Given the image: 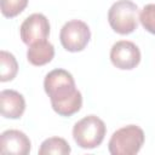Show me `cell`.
<instances>
[{
  "mask_svg": "<svg viewBox=\"0 0 155 155\" xmlns=\"http://www.w3.org/2000/svg\"><path fill=\"white\" fill-rule=\"evenodd\" d=\"M44 90L51 107L59 116L69 117L82 107V94L75 86L73 75L65 69H53L44 79Z\"/></svg>",
  "mask_w": 155,
  "mask_h": 155,
  "instance_id": "6da1fadb",
  "label": "cell"
},
{
  "mask_svg": "<svg viewBox=\"0 0 155 155\" xmlns=\"http://www.w3.org/2000/svg\"><path fill=\"white\" fill-rule=\"evenodd\" d=\"M107 133L104 121L97 115H87L73 127L74 142L82 149H94L102 144Z\"/></svg>",
  "mask_w": 155,
  "mask_h": 155,
  "instance_id": "7a4b0ae2",
  "label": "cell"
},
{
  "mask_svg": "<svg viewBox=\"0 0 155 155\" xmlns=\"http://www.w3.org/2000/svg\"><path fill=\"white\" fill-rule=\"evenodd\" d=\"M145 140L144 131L137 125H127L116 130L108 143L111 155H136Z\"/></svg>",
  "mask_w": 155,
  "mask_h": 155,
  "instance_id": "3957f363",
  "label": "cell"
},
{
  "mask_svg": "<svg viewBox=\"0 0 155 155\" xmlns=\"http://www.w3.org/2000/svg\"><path fill=\"white\" fill-rule=\"evenodd\" d=\"M139 8L131 0H117L108 11V22L111 29L120 35H128L138 27Z\"/></svg>",
  "mask_w": 155,
  "mask_h": 155,
  "instance_id": "277c9868",
  "label": "cell"
},
{
  "mask_svg": "<svg viewBox=\"0 0 155 155\" xmlns=\"http://www.w3.org/2000/svg\"><path fill=\"white\" fill-rule=\"evenodd\" d=\"M59 40L63 48L68 52H81L91 40L90 27L84 21L71 19L62 27Z\"/></svg>",
  "mask_w": 155,
  "mask_h": 155,
  "instance_id": "5b68a950",
  "label": "cell"
},
{
  "mask_svg": "<svg viewBox=\"0 0 155 155\" xmlns=\"http://www.w3.org/2000/svg\"><path fill=\"white\" fill-rule=\"evenodd\" d=\"M139 47L128 40L116 41L110 48V62L120 70H132L140 62Z\"/></svg>",
  "mask_w": 155,
  "mask_h": 155,
  "instance_id": "8992f818",
  "label": "cell"
},
{
  "mask_svg": "<svg viewBox=\"0 0 155 155\" xmlns=\"http://www.w3.org/2000/svg\"><path fill=\"white\" fill-rule=\"evenodd\" d=\"M19 35L25 45L47 40L50 35V22L42 13H31L28 16L19 27Z\"/></svg>",
  "mask_w": 155,
  "mask_h": 155,
  "instance_id": "52a82bcc",
  "label": "cell"
},
{
  "mask_svg": "<svg viewBox=\"0 0 155 155\" xmlns=\"http://www.w3.org/2000/svg\"><path fill=\"white\" fill-rule=\"evenodd\" d=\"M31 150L29 137L19 130H6L0 136V151L2 154L28 155Z\"/></svg>",
  "mask_w": 155,
  "mask_h": 155,
  "instance_id": "ba28073f",
  "label": "cell"
},
{
  "mask_svg": "<svg viewBox=\"0 0 155 155\" xmlns=\"http://www.w3.org/2000/svg\"><path fill=\"white\" fill-rule=\"evenodd\" d=\"M0 109L5 119H19L25 110V99L22 93L15 90L0 92Z\"/></svg>",
  "mask_w": 155,
  "mask_h": 155,
  "instance_id": "9c48e42d",
  "label": "cell"
},
{
  "mask_svg": "<svg viewBox=\"0 0 155 155\" xmlns=\"http://www.w3.org/2000/svg\"><path fill=\"white\" fill-rule=\"evenodd\" d=\"M54 57V47L48 40H41L28 46L27 59L35 67L50 63Z\"/></svg>",
  "mask_w": 155,
  "mask_h": 155,
  "instance_id": "30bf717a",
  "label": "cell"
},
{
  "mask_svg": "<svg viewBox=\"0 0 155 155\" xmlns=\"http://www.w3.org/2000/svg\"><path fill=\"white\" fill-rule=\"evenodd\" d=\"M18 73V63L16 57L5 50L0 51V81L7 82L16 78Z\"/></svg>",
  "mask_w": 155,
  "mask_h": 155,
  "instance_id": "8fae6325",
  "label": "cell"
},
{
  "mask_svg": "<svg viewBox=\"0 0 155 155\" xmlns=\"http://www.w3.org/2000/svg\"><path fill=\"white\" fill-rule=\"evenodd\" d=\"M70 151H71V148L69 143L61 137H50L45 139L39 148L40 155H48V154L67 155V154H70Z\"/></svg>",
  "mask_w": 155,
  "mask_h": 155,
  "instance_id": "7c38bea8",
  "label": "cell"
},
{
  "mask_svg": "<svg viewBox=\"0 0 155 155\" xmlns=\"http://www.w3.org/2000/svg\"><path fill=\"white\" fill-rule=\"evenodd\" d=\"M29 0H0V6H1V13L2 16L7 18H13L22 13Z\"/></svg>",
  "mask_w": 155,
  "mask_h": 155,
  "instance_id": "4fadbf2b",
  "label": "cell"
},
{
  "mask_svg": "<svg viewBox=\"0 0 155 155\" xmlns=\"http://www.w3.org/2000/svg\"><path fill=\"white\" fill-rule=\"evenodd\" d=\"M139 22L147 31L155 35V4H148L142 8Z\"/></svg>",
  "mask_w": 155,
  "mask_h": 155,
  "instance_id": "5bb4252c",
  "label": "cell"
}]
</instances>
